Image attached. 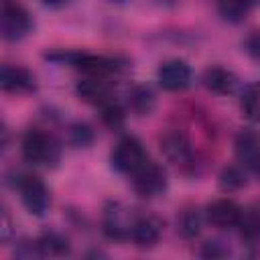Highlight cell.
<instances>
[{"instance_id":"cell-11","label":"cell","mask_w":260,"mask_h":260,"mask_svg":"<svg viewBox=\"0 0 260 260\" xmlns=\"http://www.w3.org/2000/svg\"><path fill=\"white\" fill-rule=\"evenodd\" d=\"M236 158L246 169L260 167V134L254 130H242L236 136Z\"/></svg>"},{"instance_id":"cell-19","label":"cell","mask_w":260,"mask_h":260,"mask_svg":"<svg viewBox=\"0 0 260 260\" xmlns=\"http://www.w3.org/2000/svg\"><path fill=\"white\" fill-rule=\"evenodd\" d=\"M37 242H39V248H41L43 256H61V254H67V250H69L67 240L61 234H55V232L43 234Z\"/></svg>"},{"instance_id":"cell-6","label":"cell","mask_w":260,"mask_h":260,"mask_svg":"<svg viewBox=\"0 0 260 260\" xmlns=\"http://www.w3.org/2000/svg\"><path fill=\"white\" fill-rule=\"evenodd\" d=\"M136 215L132 213L130 207L122 203H110L104 213V234L112 240H124L130 238L132 228H134Z\"/></svg>"},{"instance_id":"cell-14","label":"cell","mask_w":260,"mask_h":260,"mask_svg":"<svg viewBox=\"0 0 260 260\" xmlns=\"http://www.w3.org/2000/svg\"><path fill=\"white\" fill-rule=\"evenodd\" d=\"M160 232H162V223L158 217L154 215H140L136 217L134 221V228H132V242L140 248H150L158 242L160 238Z\"/></svg>"},{"instance_id":"cell-24","label":"cell","mask_w":260,"mask_h":260,"mask_svg":"<svg viewBox=\"0 0 260 260\" xmlns=\"http://www.w3.org/2000/svg\"><path fill=\"white\" fill-rule=\"evenodd\" d=\"M69 138H71V142L75 146H87L93 140V132H91V128L87 124L77 122V124H73L69 128Z\"/></svg>"},{"instance_id":"cell-9","label":"cell","mask_w":260,"mask_h":260,"mask_svg":"<svg viewBox=\"0 0 260 260\" xmlns=\"http://www.w3.org/2000/svg\"><path fill=\"white\" fill-rule=\"evenodd\" d=\"M160 148L173 165H177V167L193 165V148L183 132H167L160 138Z\"/></svg>"},{"instance_id":"cell-22","label":"cell","mask_w":260,"mask_h":260,"mask_svg":"<svg viewBox=\"0 0 260 260\" xmlns=\"http://www.w3.org/2000/svg\"><path fill=\"white\" fill-rule=\"evenodd\" d=\"M246 185V175L240 167H225L219 175V187L223 191H236Z\"/></svg>"},{"instance_id":"cell-21","label":"cell","mask_w":260,"mask_h":260,"mask_svg":"<svg viewBox=\"0 0 260 260\" xmlns=\"http://www.w3.org/2000/svg\"><path fill=\"white\" fill-rule=\"evenodd\" d=\"M179 232H181V236L187 238V240L199 236V232H201V215H199L197 209H187V211L181 213Z\"/></svg>"},{"instance_id":"cell-13","label":"cell","mask_w":260,"mask_h":260,"mask_svg":"<svg viewBox=\"0 0 260 260\" xmlns=\"http://www.w3.org/2000/svg\"><path fill=\"white\" fill-rule=\"evenodd\" d=\"M75 89H77V95L83 102L93 104V106H104L106 102L114 100L112 98V87L102 75H89V77L81 79Z\"/></svg>"},{"instance_id":"cell-27","label":"cell","mask_w":260,"mask_h":260,"mask_svg":"<svg viewBox=\"0 0 260 260\" xmlns=\"http://www.w3.org/2000/svg\"><path fill=\"white\" fill-rule=\"evenodd\" d=\"M43 4H47V6H59V4H63L65 0H41Z\"/></svg>"},{"instance_id":"cell-15","label":"cell","mask_w":260,"mask_h":260,"mask_svg":"<svg viewBox=\"0 0 260 260\" xmlns=\"http://www.w3.org/2000/svg\"><path fill=\"white\" fill-rule=\"evenodd\" d=\"M203 83L213 93H232L236 87V75L223 67H209L203 73Z\"/></svg>"},{"instance_id":"cell-16","label":"cell","mask_w":260,"mask_h":260,"mask_svg":"<svg viewBox=\"0 0 260 260\" xmlns=\"http://www.w3.org/2000/svg\"><path fill=\"white\" fill-rule=\"evenodd\" d=\"M256 0H217V10L228 22H242Z\"/></svg>"},{"instance_id":"cell-3","label":"cell","mask_w":260,"mask_h":260,"mask_svg":"<svg viewBox=\"0 0 260 260\" xmlns=\"http://www.w3.org/2000/svg\"><path fill=\"white\" fill-rule=\"evenodd\" d=\"M132 185L134 191L142 197L160 195L167 189V173L158 162L146 160L138 171L132 173Z\"/></svg>"},{"instance_id":"cell-4","label":"cell","mask_w":260,"mask_h":260,"mask_svg":"<svg viewBox=\"0 0 260 260\" xmlns=\"http://www.w3.org/2000/svg\"><path fill=\"white\" fill-rule=\"evenodd\" d=\"M16 187L20 191V197H22L24 207L32 215H43L49 209V203H51L49 189H47V185L39 177H35V175H22L18 179Z\"/></svg>"},{"instance_id":"cell-8","label":"cell","mask_w":260,"mask_h":260,"mask_svg":"<svg viewBox=\"0 0 260 260\" xmlns=\"http://www.w3.org/2000/svg\"><path fill=\"white\" fill-rule=\"evenodd\" d=\"M61 59L69 61L71 65H75L77 69L89 73V75H108L112 71H118L120 65L116 59H110V57H104V55H89V53H67V55H61Z\"/></svg>"},{"instance_id":"cell-25","label":"cell","mask_w":260,"mask_h":260,"mask_svg":"<svg viewBox=\"0 0 260 260\" xmlns=\"http://www.w3.org/2000/svg\"><path fill=\"white\" fill-rule=\"evenodd\" d=\"M228 252L230 250L221 242H215V240H209L201 246V256H205V258H223V256H228Z\"/></svg>"},{"instance_id":"cell-23","label":"cell","mask_w":260,"mask_h":260,"mask_svg":"<svg viewBox=\"0 0 260 260\" xmlns=\"http://www.w3.org/2000/svg\"><path fill=\"white\" fill-rule=\"evenodd\" d=\"M100 108H102V120H104V124H108L112 128L122 126V122H124V110H122V106L116 100H110V102H106Z\"/></svg>"},{"instance_id":"cell-17","label":"cell","mask_w":260,"mask_h":260,"mask_svg":"<svg viewBox=\"0 0 260 260\" xmlns=\"http://www.w3.org/2000/svg\"><path fill=\"white\" fill-rule=\"evenodd\" d=\"M128 104H130V110L138 116H144L152 110L154 106V95L152 91L146 87V85H136L128 91Z\"/></svg>"},{"instance_id":"cell-10","label":"cell","mask_w":260,"mask_h":260,"mask_svg":"<svg viewBox=\"0 0 260 260\" xmlns=\"http://www.w3.org/2000/svg\"><path fill=\"white\" fill-rule=\"evenodd\" d=\"M207 221L215 228H236L242 217V207L234 199H215L205 209Z\"/></svg>"},{"instance_id":"cell-28","label":"cell","mask_w":260,"mask_h":260,"mask_svg":"<svg viewBox=\"0 0 260 260\" xmlns=\"http://www.w3.org/2000/svg\"><path fill=\"white\" fill-rule=\"evenodd\" d=\"M258 173H260V167H258Z\"/></svg>"},{"instance_id":"cell-1","label":"cell","mask_w":260,"mask_h":260,"mask_svg":"<svg viewBox=\"0 0 260 260\" xmlns=\"http://www.w3.org/2000/svg\"><path fill=\"white\" fill-rule=\"evenodd\" d=\"M24 160L32 165H53L59 158V146L55 138L43 130H28L20 144Z\"/></svg>"},{"instance_id":"cell-7","label":"cell","mask_w":260,"mask_h":260,"mask_svg":"<svg viewBox=\"0 0 260 260\" xmlns=\"http://www.w3.org/2000/svg\"><path fill=\"white\" fill-rule=\"evenodd\" d=\"M158 83L167 91H181L191 83V67L183 59H169L158 67Z\"/></svg>"},{"instance_id":"cell-5","label":"cell","mask_w":260,"mask_h":260,"mask_svg":"<svg viewBox=\"0 0 260 260\" xmlns=\"http://www.w3.org/2000/svg\"><path fill=\"white\" fill-rule=\"evenodd\" d=\"M0 20H2V37L6 41H20L32 28V20H30L28 12L20 4L10 2V0H6L2 4V18Z\"/></svg>"},{"instance_id":"cell-26","label":"cell","mask_w":260,"mask_h":260,"mask_svg":"<svg viewBox=\"0 0 260 260\" xmlns=\"http://www.w3.org/2000/svg\"><path fill=\"white\" fill-rule=\"evenodd\" d=\"M246 51L248 55L260 63V30H254L248 39H246Z\"/></svg>"},{"instance_id":"cell-18","label":"cell","mask_w":260,"mask_h":260,"mask_svg":"<svg viewBox=\"0 0 260 260\" xmlns=\"http://www.w3.org/2000/svg\"><path fill=\"white\" fill-rule=\"evenodd\" d=\"M240 234L246 240H256L260 238V207H250V209H242V217L238 221Z\"/></svg>"},{"instance_id":"cell-2","label":"cell","mask_w":260,"mask_h":260,"mask_svg":"<svg viewBox=\"0 0 260 260\" xmlns=\"http://www.w3.org/2000/svg\"><path fill=\"white\" fill-rule=\"evenodd\" d=\"M148 160L146 150L142 146V142L134 136H124L118 140V144L114 146L112 152V165L116 171L132 175L134 171H138L144 162Z\"/></svg>"},{"instance_id":"cell-20","label":"cell","mask_w":260,"mask_h":260,"mask_svg":"<svg viewBox=\"0 0 260 260\" xmlns=\"http://www.w3.org/2000/svg\"><path fill=\"white\" fill-rule=\"evenodd\" d=\"M242 112L246 118L260 122V83L248 85L242 95Z\"/></svg>"},{"instance_id":"cell-12","label":"cell","mask_w":260,"mask_h":260,"mask_svg":"<svg viewBox=\"0 0 260 260\" xmlns=\"http://www.w3.org/2000/svg\"><path fill=\"white\" fill-rule=\"evenodd\" d=\"M0 87L4 91H12V93L30 91V89H35V77L28 69L6 63L0 69Z\"/></svg>"}]
</instances>
